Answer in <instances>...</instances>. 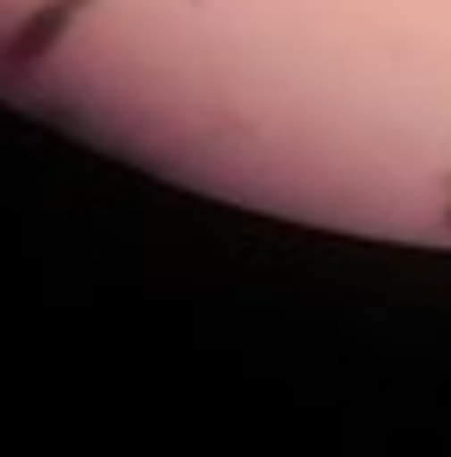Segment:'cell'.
Listing matches in <instances>:
<instances>
[{
	"mask_svg": "<svg viewBox=\"0 0 451 457\" xmlns=\"http://www.w3.org/2000/svg\"><path fill=\"white\" fill-rule=\"evenodd\" d=\"M80 6H93V0H44V6H38V12H31V19H25V25L6 37V50H0V56H6L13 69H25V62L50 56V50L69 37V25H75Z\"/></svg>",
	"mask_w": 451,
	"mask_h": 457,
	"instance_id": "1",
	"label": "cell"
},
{
	"mask_svg": "<svg viewBox=\"0 0 451 457\" xmlns=\"http://www.w3.org/2000/svg\"><path fill=\"white\" fill-rule=\"evenodd\" d=\"M446 223H451V204H446Z\"/></svg>",
	"mask_w": 451,
	"mask_h": 457,
	"instance_id": "2",
	"label": "cell"
}]
</instances>
